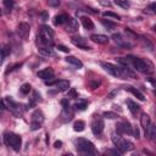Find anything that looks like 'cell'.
I'll use <instances>...</instances> for the list:
<instances>
[{"mask_svg":"<svg viewBox=\"0 0 156 156\" xmlns=\"http://www.w3.org/2000/svg\"><path fill=\"white\" fill-rule=\"evenodd\" d=\"M100 65H101V67H102L107 73H110V74L113 76V77L121 78V79L134 78V77H135V73L130 69V67H121V66H116V65L110 63V62H101Z\"/></svg>","mask_w":156,"mask_h":156,"instance_id":"cell-1","label":"cell"},{"mask_svg":"<svg viewBox=\"0 0 156 156\" xmlns=\"http://www.w3.org/2000/svg\"><path fill=\"white\" fill-rule=\"evenodd\" d=\"M127 60L134 66V68L141 73L145 74H151L154 72V65L149 60H144L140 57H134V56H128Z\"/></svg>","mask_w":156,"mask_h":156,"instance_id":"cell-2","label":"cell"},{"mask_svg":"<svg viewBox=\"0 0 156 156\" xmlns=\"http://www.w3.org/2000/svg\"><path fill=\"white\" fill-rule=\"evenodd\" d=\"M38 40L43 46H52L54 44V32L49 26H41L38 33Z\"/></svg>","mask_w":156,"mask_h":156,"instance_id":"cell-3","label":"cell"},{"mask_svg":"<svg viewBox=\"0 0 156 156\" xmlns=\"http://www.w3.org/2000/svg\"><path fill=\"white\" fill-rule=\"evenodd\" d=\"M111 139L112 143L116 145V147L121 151V152H127V151H132L134 149V144L124 138H122L118 133H112L111 134Z\"/></svg>","mask_w":156,"mask_h":156,"instance_id":"cell-4","label":"cell"},{"mask_svg":"<svg viewBox=\"0 0 156 156\" xmlns=\"http://www.w3.org/2000/svg\"><path fill=\"white\" fill-rule=\"evenodd\" d=\"M4 143L6 146L13 149L15 151H20L21 150V145H22V139L18 134L11 133V132H6L4 134Z\"/></svg>","mask_w":156,"mask_h":156,"instance_id":"cell-5","label":"cell"},{"mask_svg":"<svg viewBox=\"0 0 156 156\" xmlns=\"http://www.w3.org/2000/svg\"><path fill=\"white\" fill-rule=\"evenodd\" d=\"M74 144H76V147H77V150L79 151V152H82V154H94L95 152V147H94V144L90 141V140H88V139H85V138H78L76 141H74Z\"/></svg>","mask_w":156,"mask_h":156,"instance_id":"cell-6","label":"cell"},{"mask_svg":"<svg viewBox=\"0 0 156 156\" xmlns=\"http://www.w3.org/2000/svg\"><path fill=\"white\" fill-rule=\"evenodd\" d=\"M2 102H4L5 107H6V108H9V110H10L11 112H13L15 115H17V116L22 115L21 105H20L18 102H16L11 96H5V98H4V100H2Z\"/></svg>","mask_w":156,"mask_h":156,"instance_id":"cell-7","label":"cell"},{"mask_svg":"<svg viewBox=\"0 0 156 156\" xmlns=\"http://www.w3.org/2000/svg\"><path fill=\"white\" fill-rule=\"evenodd\" d=\"M44 122V113L40 110H35L32 113V123H30V128L32 130H37L41 127Z\"/></svg>","mask_w":156,"mask_h":156,"instance_id":"cell-8","label":"cell"},{"mask_svg":"<svg viewBox=\"0 0 156 156\" xmlns=\"http://www.w3.org/2000/svg\"><path fill=\"white\" fill-rule=\"evenodd\" d=\"M104 127H105V124H104L102 118H98L96 117V118L93 119V122H91V132H93L94 135L100 136L102 134V132H104Z\"/></svg>","mask_w":156,"mask_h":156,"instance_id":"cell-9","label":"cell"},{"mask_svg":"<svg viewBox=\"0 0 156 156\" xmlns=\"http://www.w3.org/2000/svg\"><path fill=\"white\" fill-rule=\"evenodd\" d=\"M30 33V27L27 22H21L17 27V34L20 35V38H22L23 40H26L29 37Z\"/></svg>","mask_w":156,"mask_h":156,"instance_id":"cell-10","label":"cell"},{"mask_svg":"<svg viewBox=\"0 0 156 156\" xmlns=\"http://www.w3.org/2000/svg\"><path fill=\"white\" fill-rule=\"evenodd\" d=\"M112 39L115 40V43H117V44H118L119 46H122V48L129 49V48L133 46V44H132L130 41H128V39H126L121 33H115V34L112 35Z\"/></svg>","mask_w":156,"mask_h":156,"instance_id":"cell-11","label":"cell"},{"mask_svg":"<svg viewBox=\"0 0 156 156\" xmlns=\"http://www.w3.org/2000/svg\"><path fill=\"white\" fill-rule=\"evenodd\" d=\"M73 118V108L67 106H63V110L61 111V121L62 122H69Z\"/></svg>","mask_w":156,"mask_h":156,"instance_id":"cell-12","label":"cell"},{"mask_svg":"<svg viewBox=\"0 0 156 156\" xmlns=\"http://www.w3.org/2000/svg\"><path fill=\"white\" fill-rule=\"evenodd\" d=\"M116 128H117L118 133H124V134H129V135L133 133V129L128 122H118L116 124Z\"/></svg>","mask_w":156,"mask_h":156,"instance_id":"cell-13","label":"cell"},{"mask_svg":"<svg viewBox=\"0 0 156 156\" xmlns=\"http://www.w3.org/2000/svg\"><path fill=\"white\" fill-rule=\"evenodd\" d=\"M71 41H72L73 45L78 46L79 49H83V50H90V49H91V48L87 44V40H85L84 38H80V37L77 38V37H76V38H72Z\"/></svg>","mask_w":156,"mask_h":156,"instance_id":"cell-14","label":"cell"},{"mask_svg":"<svg viewBox=\"0 0 156 156\" xmlns=\"http://www.w3.org/2000/svg\"><path fill=\"white\" fill-rule=\"evenodd\" d=\"M63 26H65V29H66L67 32L73 33V32H76V30L78 29V21H77L76 18L69 17V18L67 20V22H66Z\"/></svg>","mask_w":156,"mask_h":156,"instance_id":"cell-15","label":"cell"},{"mask_svg":"<svg viewBox=\"0 0 156 156\" xmlns=\"http://www.w3.org/2000/svg\"><path fill=\"white\" fill-rule=\"evenodd\" d=\"M38 54L40 56H44V57L55 56V52H54V50L50 46H40V48H38Z\"/></svg>","mask_w":156,"mask_h":156,"instance_id":"cell-16","label":"cell"},{"mask_svg":"<svg viewBox=\"0 0 156 156\" xmlns=\"http://www.w3.org/2000/svg\"><path fill=\"white\" fill-rule=\"evenodd\" d=\"M37 76H38L39 78H43V79H49V78H52V77H54V69H52V68H50V67L44 68V69L39 71V72L37 73Z\"/></svg>","mask_w":156,"mask_h":156,"instance_id":"cell-17","label":"cell"},{"mask_svg":"<svg viewBox=\"0 0 156 156\" xmlns=\"http://www.w3.org/2000/svg\"><path fill=\"white\" fill-rule=\"evenodd\" d=\"M90 40L96 44H107L108 43V38L104 34H93L90 37Z\"/></svg>","mask_w":156,"mask_h":156,"instance_id":"cell-18","label":"cell"},{"mask_svg":"<svg viewBox=\"0 0 156 156\" xmlns=\"http://www.w3.org/2000/svg\"><path fill=\"white\" fill-rule=\"evenodd\" d=\"M55 88L57 91H66L68 88H69V82L66 80V79H61V80H57L55 83Z\"/></svg>","mask_w":156,"mask_h":156,"instance_id":"cell-19","label":"cell"},{"mask_svg":"<svg viewBox=\"0 0 156 156\" xmlns=\"http://www.w3.org/2000/svg\"><path fill=\"white\" fill-rule=\"evenodd\" d=\"M126 90H128V91H130L138 100H140V101H144L145 100V96H144V94L140 91V90H138L136 88H134V87H130V85H128V87H126L124 88Z\"/></svg>","mask_w":156,"mask_h":156,"instance_id":"cell-20","label":"cell"},{"mask_svg":"<svg viewBox=\"0 0 156 156\" xmlns=\"http://www.w3.org/2000/svg\"><path fill=\"white\" fill-rule=\"evenodd\" d=\"M66 62L71 63V65H72V66H74L76 68H82V67H83L82 61H80V60H78V58H77V57H74V56H67V57H66Z\"/></svg>","mask_w":156,"mask_h":156,"instance_id":"cell-21","label":"cell"},{"mask_svg":"<svg viewBox=\"0 0 156 156\" xmlns=\"http://www.w3.org/2000/svg\"><path fill=\"white\" fill-rule=\"evenodd\" d=\"M127 105H128V108H129V111L135 116L138 112H140V106L136 104V102H134L133 100H127Z\"/></svg>","mask_w":156,"mask_h":156,"instance_id":"cell-22","label":"cell"},{"mask_svg":"<svg viewBox=\"0 0 156 156\" xmlns=\"http://www.w3.org/2000/svg\"><path fill=\"white\" fill-rule=\"evenodd\" d=\"M145 133L147 134V136H149L150 140H155V138H156V126L152 124V123H150L149 127L146 128Z\"/></svg>","mask_w":156,"mask_h":156,"instance_id":"cell-23","label":"cell"},{"mask_svg":"<svg viewBox=\"0 0 156 156\" xmlns=\"http://www.w3.org/2000/svg\"><path fill=\"white\" fill-rule=\"evenodd\" d=\"M80 22H82V24H83V27H84L85 29H88V30L94 29V23H93V21H91L89 17L83 16V17L80 18Z\"/></svg>","mask_w":156,"mask_h":156,"instance_id":"cell-24","label":"cell"},{"mask_svg":"<svg viewBox=\"0 0 156 156\" xmlns=\"http://www.w3.org/2000/svg\"><path fill=\"white\" fill-rule=\"evenodd\" d=\"M68 18H69V16H67V15H65V13L57 15V16L55 17V20H54V23H55L56 26H62V24H65V23L67 22Z\"/></svg>","mask_w":156,"mask_h":156,"instance_id":"cell-25","label":"cell"},{"mask_svg":"<svg viewBox=\"0 0 156 156\" xmlns=\"http://www.w3.org/2000/svg\"><path fill=\"white\" fill-rule=\"evenodd\" d=\"M140 123H141V127L144 128V130H146V128H147V127H149V124L151 123V119H150L149 115H146V113H141Z\"/></svg>","mask_w":156,"mask_h":156,"instance_id":"cell-26","label":"cell"},{"mask_svg":"<svg viewBox=\"0 0 156 156\" xmlns=\"http://www.w3.org/2000/svg\"><path fill=\"white\" fill-rule=\"evenodd\" d=\"M87 106H88V101H87V100H83V99H78V100L74 102V107H76L77 110H80V111L85 110Z\"/></svg>","mask_w":156,"mask_h":156,"instance_id":"cell-27","label":"cell"},{"mask_svg":"<svg viewBox=\"0 0 156 156\" xmlns=\"http://www.w3.org/2000/svg\"><path fill=\"white\" fill-rule=\"evenodd\" d=\"M85 128V123L83 121H76L74 124H73V129L76 132H83Z\"/></svg>","mask_w":156,"mask_h":156,"instance_id":"cell-28","label":"cell"},{"mask_svg":"<svg viewBox=\"0 0 156 156\" xmlns=\"http://www.w3.org/2000/svg\"><path fill=\"white\" fill-rule=\"evenodd\" d=\"M115 4L122 9H129V6H130L128 0H115Z\"/></svg>","mask_w":156,"mask_h":156,"instance_id":"cell-29","label":"cell"},{"mask_svg":"<svg viewBox=\"0 0 156 156\" xmlns=\"http://www.w3.org/2000/svg\"><path fill=\"white\" fill-rule=\"evenodd\" d=\"M102 16H104V17H107V18H113V20H117V21L121 20V17H119L117 13L112 12V11H106V12L102 13Z\"/></svg>","mask_w":156,"mask_h":156,"instance_id":"cell-30","label":"cell"},{"mask_svg":"<svg viewBox=\"0 0 156 156\" xmlns=\"http://www.w3.org/2000/svg\"><path fill=\"white\" fill-rule=\"evenodd\" d=\"M30 89H32L30 84H28V83H24V84H23V85L20 88V91H21L23 95H27V94H29Z\"/></svg>","mask_w":156,"mask_h":156,"instance_id":"cell-31","label":"cell"},{"mask_svg":"<svg viewBox=\"0 0 156 156\" xmlns=\"http://www.w3.org/2000/svg\"><path fill=\"white\" fill-rule=\"evenodd\" d=\"M143 43H144V46H146V49L149 51H154V45L151 44V41L147 38H143Z\"/></svg>","mask_w":156,"mask_h":156,"instance_id":"cell-32","label":"cell"},{"mask_svg":"<svg viewBox=\"0 0 156 156\" xmlns=\"http://www.w3.org/2000/svg\"><path fill=\"white\" fill-rule=\"evenodd\" d=\"M102 116H104L105 118H108V119H113V118H117V117H118V115H116L115 112H111V111H105V112L102 113Z\"/></svg>","mask_w":156,"mask_h":156,"instance_id":"cell-33","label":"cell"},{"mask_svg":"<svg viewBox=\"0 0 156 156\" xmlns=\"http://www.w3.org/2000/svg\"><path fill=\"white\" fill-rule=\"evenodd\" d=\"M102 26L104 27H106L107 29H113L115 27H116V24L115 23H112V22H110V21H106V20H102Z\"/></svg>","mask_w":156,"mask_h":156,"instance_id":"cell-34","label":"cell"},{"mask_svg":"<svg viewBox=\"0 0 156 156\" xmlns=\"http://www.w3.org/2000/svg\"><path fill=\"white\" fill-rule=\"evenodd\" d=\"M13 5H15L13 0H4V6H5L7 10H12Z\"/></svg>","mask_w":156,"mask_h":156,"instance_id":"cell-35","label":"cell"},{"mask_svg":"<svg viewBox=\"0 0 156 156\" xmlns=\"http://www.w3.org/2000/svg\"><path fill=\"white\" fill-rule=\"evenodd\" d=\"M1 51H2L4 56H7V55H10V52H11V48H10L9 45H4V46H1Z\"/></svg>","mask_w":156,"mask_h":156,"instance_id":"cell-36","label":"cell"},{"mask_svg":"<svg viewBox=\"0 0 156 156\" xmlns=\"http://www.w3.org/2000/svg\"><path fill=\"white\" fill-rule=\"evenodd\" d=\"M46 1H48V5L51 7H57L60 5V0H46Z\"/></svg>","mask_w":156,"mask_h":156,"instance_id":"cell-37","label":"cell"},{"mask_svg":"<svg viewBox=\"0 0 156 156\" xmlns=\"http://www.w3.org/2000/svg\"><path fill=\"white\" fill-rule=\"evenodd\" d=\"M67 98H78L77 91H76L74 88H71V89H69V91H68V96H67Z\"/></svg>","mask_w":156,"mask_h":156,"instance_id":"cell-38","label":"cell"},{"mask_svg":"<svg viewBox=\"0 0 156 156\" xmlns=\"http://www.w3.org/2000/svg\"><path fill=\"white\" fill-rule=\"evenodd\" d=\"M57 49H58L60 51H62V52H69V49L66 48L65 45H57Z\"/></svg>","mask_w":156,"mask_h":156,"instance_id":"cell-39","label":"cell"},{"mask_svg":"<svg viewBox=\"0 0 156 156\" xmlns=\"http://www.w3.org/2000/svg\"><path fill=\"white\" fill-rule=\"evenodd\" d=\"M132 134H134V138L139 139V136H140V132H139L138 127H135V128H134V130H133V133H132Z\"/></svg>","mask_w":156,"mask_h":156,"instance_id":"cell-40","label":"cell"},{"mask_svg":"<svg viewBox=\"0 0 156 156\" xmlns=\"http://www.w3.org/2000/svg\"><path fill=\"white\" fill-rule=\"evenodd\" d=\"M54 147H55V149L62 147V141H61V140H56V141L54 143Z\"/></svg>","mask_w":156,"mask_h":156,"instance_id":"cell-41","label":"cell"},{"mask_svg":"<svg viewBox=\"0 0 156 156\" xmlns=\"http://www.w3.org/2000/svg\"><path fill=\"white\" fill-rule=\"evenodd\" d=\"M35 101H41V96L40 94H38V91H34V98H33Z\"/></svg>","mask_w":156,"mask_h":156,"instance_id":"cell-42","label":"cell"},{"mask_svg":"<svg viewBox=\"0 0 156 156\" xmlns=\"http://www.w3.org/2000/svg\"><path fill=\"white\" fill-rule=\"evenodd\" d=\"M106 154H115V155H121L122 152L119 150H107Z\"/></svg>","mask_w":156,"mask_h":156,"instance_id":"cell-43","label":"cell"},{"mask_svg":"<svg viewBox=\"0 0 156 156\" xmlns=\"http://www.w3.org/2000/svg\"><path fill=\"white\" fill-rule=\"evenodd\" d=\"M117 91H118V90H117V89H115L113 91H111V93H110V94L107 95V98H110V99H112V98H113V96H115V95L117 94Z\"/></svg>","mask_w":156,"mask_h":156,"instance_id":"cell-44","label":"cell"},{"mask_svg":"<svg viewBox=\"0 0 156 156\" xmlns=\"http://www.w3.org/2000/svg\"><path fill=\"white\" fill-rule=\"evenodd\" d=\"M99 1H100V4L104 5V6H111V2H110V1H104V0H99Z\"/></svg>","mask_w":156,"mask_h":156,"instance_id":"cell-45","label":"cell"},{"mask_svg":"<svg viewBox=\"0 0 156 156\" xmlns=\"http://www.w3.org/2000/svg\"><path fill=\"white\" fill-rule=\"evenodd\" d=\"M99 84H100V82H93L91 83V89H96L99 87Z\"/></svg>","mask_w":156,"mask_h":156,"instance_id":"cell-46","label":"cell"},{"mask_svg":"<svg viewBox=\"0 0 156 156\" xmlns=\"http://www.w3.org/2000/svg\"><path fill=\"white\" fill-rule=\"evenodd\" d=\"M61 104H62V106H67V105H68V99H63V100H61Z\"/></svg>","mask_w":156,"mask_h":156,"instance_id":"cell-47","label":"cell"},{"mask_svg":"<svg viewBox=\"0 0 156 156\" xmlns=\"http://www.w3.org/2000/svg\"><path fill=\"white\" fill-rule=\"evenodd\" d=\"M4 54H2V51H1V48H0V65L2 63V61H4Z\"/></svg>","mask_w":156,"mask_h":156,"instance_id":"cell-48","label":"cell"},{"mask_svg":"<svg viewBox=\"0 0 156 156\" xmlns=\"http://www.w3.org/2000/svg\"><path fill=\"white\" fill-rule=\"evenodd\" d=\"M149 9H150L151 11H155V9H156V4H155V2H152V4L149 6Z\"/></svg>","mask_w":156,"mask_h":156,"instance_id":"cell-49","label":"cell"},{"mask_svg":"<svg viewBox=\"0 0 156 156\" xmlns=\"http://www.w3.org/2000/svg\"><path fill=\"white\" fill-rule=\"evenodd\" d=\"M41 16H43V21H46V20H48V15H46V12H43Z\"/></svg>","mask_w":156,"mask_h":156,"instance_id":"cell-50","label":"cell"}]
</instances>
